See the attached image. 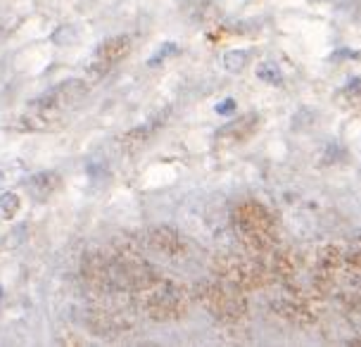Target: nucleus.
<instances>
[{"instance_id":"nucleus-1","label":"nucleus","mask_w":361,"mask_h":347,"mask_svg":"<svg viewBox=\"0 0 361 347\" xmlns=\"http://www.w3.org/2000/svg\"><path fill=\"white\" fill-rule=\"evenodd\" d=\"M131 302H135V307H138L143 317L166 324V321L183 319L190 312L192 293L185 286L176 284V281L157 276L140 291H135L131 295Z\"/></svg>"},{"instance_id":"nucleus-2","label":"nucleus","mask_w":361,"mask_h":347,"mask_svg":"<svg viewBox=\"0 0 361 347\" xmlns=\"http://www.w3.org/2000/svg\"><path fill=\"white\" fill-rule=\"evenodd\" d=\"M192 300H197L200 307H202L209 317H214L216 321L228 324V326L243 324L250 314L247 293L238 291V288L226 284L221 279L197 284L192 288Z\"/></svg>"},{"instance_id":"nucleus-3","label":"nucleus","mask_w":361,"mask_h":347,"mask_svg":"<svg viewBox=\"0 0 361 347\" xmlns=\"http://www.w3.org/2000/svg\"><path fill=\"white\" fill-rule=\"evenodd\" d=\"M271 307L281 319L290 321V324L314 326L319 324L326 312V295L314 284L302 286L295 281H286L281 293L271 302Z\"/></svg>"},{"instance_id":"nucleus-4","label":"nucleus","mask_w":361,"mask_h":347,"mask_svg":"<svg viewBox=\"0 0 361 347\" xmlns=\"http://www.w3.org/2000/svg\"><path fill=\"white\" fill-rule=\"evenodd\" d=\"M233 229L250 255H262L279 248V226L264 205L240 202L233 212Z\"/></svg>"},{"instance_id":"nucleus-5","label":"nucleus","mask_w":361,"mask_h":347,"mask_svg":"<svg viewBox=\"0 0 361 347\" xmlns=\"http://www.w3.org/2000/svg\"><path fill=\"white\" fill-rule=\"evenodd\" d=\"M212 272L216 279L226 281L243 293H255L271 286L274 276L264 267V262L257 255H219L212 262Z\"/></svg>"},{"instance_id":"nucleus-6","label":"nucleus","mask_w":361,"mask_h":347,"mask_svg":"<svg viewBox=\"0 0 361 347\" xmlns=\"http://www.w3.org/2000/svg\"><path fill=\"white\" fill-rule=\"evenodd\" d=\"M345 262L347 252L340 245H321L309 260V269H312V284L319 288L326 298H335L338 291L345 284Z\"/></svg>"},{"instance_id":"nucleus-7","label":"nucleus","mask_w":361,"mask_h":347,"mask_svg":"<svg viewBox=\"0 0 361 347\" xmlns=\"http://www.w3.org/2000/svg\"><path fill=\"white\" fill-rule=\"evenodd\" d=\"M86 329L100 338H121L135 329L133 314L119 305H100L86 314Z\"/></svg>"},{"instance_id":"nucleus-8","label":"nucleus","mask_w":361,"mask_h":347,"mask_svg":"<svg viewBox=\"0 0 361 347\" xmlns=\"http://www.w3.org/2000/svg\"><path fill=\"white\" fill-rule=\"evenodd\" d=\"M86 95H88V81L69 79V81L57 83V86H53V88H48V91L38 95L36 100H31L27 107H31V110L62 114L64 110L74 107L76 102H81Z\"/></svg>"},{"instance_id":"nucleus-9","label":"nucleus","mask_w":361,"mask_h":347,"mask_svg":"<svg viewBox=\"0 0 361 347\" xmlns=\"http://www.w3.org/2000/svg\"><path fill=\"white\" fill-rule=\"evenodd\" d=\"M128 53H131V38L128 36L107 38L105 43H100L98 53H95L93 62H90V67H88L90 74H95V76L107 74L114 64H119L124 57H128Z\"/></svg>"},{"instance_id":"nucleus-10","label":"nucleus","mask_w":361,"mask_h":347,"mask_svg":"<svg viewBox=\"0 0 361 347\" xmlns=\"http://www.w3.org/2000/svg\"><path fill=\"white\" fill-rule=\"evenodd\" d=\"M147 245L166 260H180L188 252V243L173 226H154L147 231Z\"/></svg>"},{"instance_id":"nucleus-11","label":"nucleus","mask_w":361,"mask_h":347,"mask_svg":"<svg viewBox=\"0 0 361 347\" xmlns=\"http://www.w3.org/2000/svg\"><path fill=\"white\" fill-rule=\"evenodd\" d=\"M257 124H259V119L255 117V114H245V117H238L235 121H231V124H226L221 131L216 133V143L219 145H240L245 143L252 133L257 131Z\"/></svg>"},{"instance_id":"nucleus-12","label":"nucleus","mask_w":361,"mask_h":347,"mask_svg":"<svg viewBox=\"0 0 361 347\" xmlns=\"http://www.w3.org/2000/svg\"><path fill=\"white\" fill-rule=\"evenodd\" d=\"M60 183H62V178L57 176L55 171H41L29 178L27 190L36 202H45L50 195H55L57 188H60Z\"/></svg>"},{"instance_id":"nucleus-13","label":"nucleus","mask_w":361,"mask_h":347,"mask_svg":"<svg viewBox=\"0 0 361 347\" xmlns=\"http://www.w3.org/2000/svg\"><path fill=\"white\" fill-rule=\"evenodd\" d=\"M19 209H22V202H19V195H15V193H5L0 197V219L12 221L19 214Z\"/></svg>"},{"instance_id":"nucleus-14","label":"nucleus","mask_w":361,"mask_h":347,"mask_svg":"<svg viewBox=\"0 0 361 347\" xmlns=\"http://www.w3.org/2000/svg\"><path fill=\"white\" fill-rule=\"evenodd\" d=\"M154 131V128H152ZM150 124H145V126H138V128H133V131H128L126 136H124V140H121V143H124V147L126 150H135V147H140L145 143L147 138H150Z\"/></svg>"},{"instance_id":"nucleus-15","label":"nucleus","mask_w":361,"mask_h":347,"mask_svg":"<svg viewBox=\"0 0 361 347\" xmlns=\"http://www.w3.org/2000/svg\"><path fill=\"white\" fill-rule=\"evenodd\" d=\"M345 98H347V102H350L352 107L361 110V86H350L345 91Z\"/></svg>"}]
</instances>
